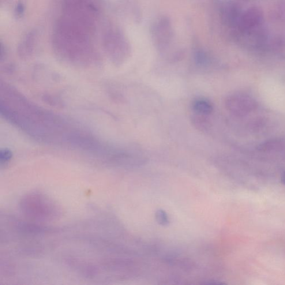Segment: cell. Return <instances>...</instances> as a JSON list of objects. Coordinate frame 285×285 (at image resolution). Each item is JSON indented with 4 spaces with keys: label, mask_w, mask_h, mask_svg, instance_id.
<instances>
[{
    "label": "cell",
    "mask_w": 285,
    "mask_h": 285,
    "mask_svg": "<svg viewBox=\"0 0 285 285\" xmlns=\"http://www.w3.org/2000/svg\"><path fill=\"white\" fill-rule=\"evenodd\" d=\"M11 157V153L10 151H7V150H4V151H2L1 153V162L3 160H4L5 162L6 161L8 160Z\"/></svg>",
    "instance_id": "4"
},
{
    "label": "cell",
    "mask_w": 285,
    "mask_h": 285,
    "mask_svg": "<svg viewBox=\"0 0 285 285\" xmlns=\"http://www.w3.org/2000/svg\"><path fill=\"white\" fill-rule=\"evenodd\" d=\"M192 108L195 114L206 117L211 115L213 111L212 103L204 98H198L194 100Z\"/></svg>",
    "instance_id": "1"
},
{
    "label": "cell",
    "mask_w": 285,
    "mask_h": 285,
    "mask_svg": "<svg viewBox=\"0 0 285 285\" xmlns=\"http://www.w3.org/2000/svg\"><path fill=\"white\" fill-rule=\"evenodd\" d=\"M25 11V6L23 2H18L15 7V16L18 19L24 17Z\"/></svg>",
    "instance_id": "3"
},
{
    "label": "cell",
    "mask_w": 285,
    "mask_h": 285,
    "mask_svg": "<svg viewBox=\"0 0 285 285\" xmlns=\"http://www.w3.org/2000/svg\"><path fill=\"white\" fill-rule=\"evenodd\" d=\"M282 181L285 184V173L284 174L283 176Z\"/></svg>",
    "instance_id": "5"
},
{
    "label": "cell",
    "mask_w": 285,
    "mask_h": 285,
    "mask_svg": "<svg viewBox=\"0 0 285 285\" xmlns=\"http://www.w3.org/2000/svg\"><path fill=\"white\" fill-rule=\"evenodd\" d=\"M156 219L159 224L167 226L170 223L167 213L162 209H159L156 213Z\"/></svg>",
    "instance_id": "2"
}]
</instances>
